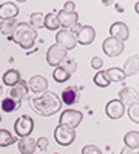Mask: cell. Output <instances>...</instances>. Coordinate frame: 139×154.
Returning a JSON list of instances; mask_svg holds the SVG:
<instances>
[{
	"mask_svg": "<svg viewBox=\"0 0 139 154\" xmlns=\"http://www.w3.org/2000/svg\"><path fill=\"white\" fill-rule=\"evenodd\" d=\"M64 12H67V14H73V12H76V5L73 3V2H67L65 3V6H64V9H62Z\"/></svg>",
	"mask_w": 139,
	"mask_h": 154,
	"instance_id": "34",
	"label": "cell"
},
{
	"mask_svg": "<svg viewBox=\"0 0 139 154\" xmlns=\"http://www.w3.org/2000/svg\"><path fill=\"white\" fill-rule=\"evenodd\" d=\"M56 154H57V152H56Z\"/></svg>",
	"mask_w": 139,
	"mask_h": 154,
	"instance_id": "39",
	"label": "cell"
},
{
	"mask_svg": "<svg viewBox=\"0 0 139 154\" xmlns=\"http://www.w3.org/2000/svg\"><path fill=\"white\" fill-rule=\"evenodd\" d=\"M60 102H64V103L68 105V106L77 103V102H79V89L76 86L65 88L64 91H62V100Z\"/></svg>",
	"mask_w": 139,
	"mask_h": 154,
	"instance_id": "15",
	"label": "cell"
},
{
	"mask_svg": "<svg viewBox=\"0 0 139 154\" xmlns=\"http://www.w3.org/2000/svg\"><path fill=\"white\" fill-rule=\"evenodd\" d=\"M102 65H104V62L100 60L99 57H93L91 59V68L93 69H100V68H102Z\"/></svg>",
	"mask_w": 139,
	"mask_h": 154,
	"instance_id": "35",
	"label": "cell"
},
{
	"mask_svg": "<svg viewBox=\"0 0 139 154\" xmlns=\"http://www.w3.org/2000/svg\"><path fill=\"white\" fill-rule=\"evenodd\" d=\"M36 140L31 137H22L19 140V151L22 154H33L36 151Z\"/></svg>",
	"mask_w": 139,
	"mask_h": 154,
	"instance_id": "18",
	"label": "cell"
},
{
	"mask_svg": "<svg viewBox=\"0 0 139 154\" xmlns=\"http://www.w3.org/2000/svg\"><path fill=\"white\" fill-rule=\"evenodd\" d=\"M102 49H104V53L108 57H118L124 51V42H119L118 38L108 37V38H105L104 43H102Z\"/></svg>",
	"mask_w": 139,
	"mask_h": 154,
	"instance_id": "6",
	"label": "cell"
},
{
	"mask_svg": "<svg viewBox=\"0 0 139 154\" xmlns=\"http://www.w3.org/2000/svg\"><path fill=\"white\" fill-rule=\"evenodd\" d=\"M27 94H28V85H27V82L22 80V79H20V82H19L16 86H12L11 91H9L11 99L14 100V102H17V103H20V100L27 96Z\"/></svg>",
	"mask_w": 139,
	"mask_h": 154,
	"instance_id": "16",
	"label": "cell"
},
{
	"mask_svg": "<svg viewBox=\"0 0 139 154\" xmlns=\"http://www.w3.org/2000/svg\"><path fill=\"white\" fill-rule=\"evenodd\" d=\"M82 122V112L76 109H67L60 114V125H67L73 130H76V126Z\"/></svg>",
	"mask_w": 139,
	"mask_h": 154,
	"instance_id": "7",
	"label": "cell"
},
{
	"mask_svg": "<svg viewBox=\"0 0 139 154\" xmlns=\"http://www.w3.org/2000/svg\"><path fill=\"white\" fill-rule=\"evenodd\" d=\"M82 154H102L96 145H85L82 148Z\"/></svg>",
	"mask_w": 139,
	"mask_h": 154,
	"instance_id": "32",
	"label": "cell"
},
{
	"mask_svg": "<svg viewBox=\"0 0 139 154\" xmlns=\"http://www.w3.org/2000/svg\"><path fill=\"white\" fill-rule=\"evenodd\" d=\"M105 72H107V77H108L110 83L111 82H122L125 79V74H124V71L121 68H110Z\"/></svg>",
	"mask_w": 139,
	"mask_h": 154,
	"instance_id": "23",
	"label": "cell"
},
{
	"mask_svg": "<svg viewBox=\"0 0 139 154\" xmlns=\"http://www.w3.org/2000/svg\"><path fill=\"white\" fill-rule=\"evenodd\" d=\"M19 106H20V103L14 102L11 97H6V99L2 100V109H3L5 112H12V111L19 109Z\"/></svg>",
	"mask_w": 139,
	"mask_h": 154,
	"instance_id": "28",
	"label": "cell"
},
{
	"mask_svg": "<svg viewBox=\"0 0 139 154\" xmlns=\"http://www.w3.org/2000/svg\"><path fill=\"white\" fill-rule=\"evenodd\" d=\"M0 97H2V86H0Z\"/></svg>",
	"mask_w": 139,
	"mask_h": 154,
	"instance_id": "38",
	"label": "cell"
},
{
	"mask_svg": "<svg viewBox=\"0 0 139 154\" xmlns=\"http://www.w3.org/2000/svg\"><path fill=\"white\" fill-rule=\"evenodd\" d=\"M54 139H56V142L59 145L68 146L76 140V130H73V128H70L67 125L59 123V126L54 130Z\"/></svg>",
	"mask_w": 139,
	"mask_h": 154,
	"instance_id": "3",
	"label": "cell"
},
{
	"mask_svg": "<svg viewBox=\"0 0 139 154\" xmlns=\"http://www.w3.org/2000/svg\"><path fill=\"white\" fill-rule=\"evenodd\" d=\"M43 20H45V16L42 12H33L31 17H30V23H31V28L36 31V29H40L43 28Z\"/></svg>",
	"mask_w": 139,
	"mask_h": 154,
	"instance_id": "24",
	"label": "cell"
},
{
	"mask_svg": "<svg viewBox=\"0 0 139 154\" xmlns=\"http://www.w3.org/2000/svg\"><path fill=\"white\" fill-rule=\"evenodd\" d=\"M110 34H111L110 37L118 38L119 42H124V40H127V38H128L130 31H128V26L125 23L116 22V23H113L111 26H110Z\"/></svg>",
	"mask_w": 139,
	"mask_h": 154,
	"instance_id": "9",
	"label": "cell"
},
{
	"mask_svg": "<svg viewBox=\"0 0 139 154\" xmlns=\"http://www.w3.org/2000/svg\"><path fill=\"white\" fill-rule=\"evenodd\" d=\"M36 146H39L40 151H45L48 148V139L46 137H40L39 140H36Z\"/></svg>",
	"mask_w": 139,
	"mask_h": 154,
	"instance_id": "33",
	"label": "cell"
},
{
	"mask_svg": "<svg viewBox=\"0 0 139 154\" xmlns=\"http://www.w3.org/2000/svg\"><path fill=\"white\" fill-rule=\"evenodd\" d=\"M121 103L125 106V105H133V103H137V91L134 88H124L121 89L119 93V99H118Z\"/></svg>",
	"mask_w": 139,
	"mask_h": 154,
	"instance_id": "12",
	"label": "cell"
},
{
	"mask_svg": "<svg viewBox=\"0 0 139 154\" xmlns=\"http://www.w3.org/2000/svg\"><path fill=\"white\" fill-rule=\"evenodd\" d=\"M36 37H37L36 31L30 26L28 23H17V26L14 28L12 34L9 35L11 40H14L16 43H19L23 49H30V48H33Z\"/></svg>",
	"mask_w": 139,
	"mask_h": 154,
	"instance_id": "2",
	"label": "cell"
},
{
	"mask_svg": "<svg viewBox=\"0 0 139 154\" xmlns=\"http://www.w3.org/2000/svg\"><path fill=\"white\" fill-rule=\"evenodd\" d=\"M30 105L34 112L40 114V116H53L60 109L62 102L60 99L53 93V91H45L42 96L31 97L30 99Z\"/></svg>",
	"mask_w": 139,
	"mask_h": 154,
	"instance_id": "1",
	"label": "cell"
},
{
	"mask_svg": "<svg viewBox=\"0 0 139 154\" xmlns=\"http://www.w3.org/2000/svg\"><path fill=\"white\" fill-rule=\"evenodd\" d=\"M76 37L74 34H71L68 29H60L57 34H56V45L62 46L65 51H70L76 46Z\"/></svg>",
	"mask_w": 139,
	"mask_h": 154,
	"instance_id": "8",
	"label": "cell"
},
{
	"mask_svg": "<svg viewBox=\"0 0 139 154\" xmlns=\"http://www.w3.org/2000/svg\"><path fill=\"white\" fill-rule=\"evenodd\" d=\"M134 11H136V12H139V3H136V5H134Z\"/></svg>",
	"mask_w": 139,
	"mask_h": 154,
	"instance_id": "37",
	"label": "cell"
},
{
	"mask_svg": "<svg viewBox=\"0 0 139 154\" xmlns=\"http://www.w3.org/2000/svg\"><path fill=\"white\" fill-rule=\"evenodd\" d=\"M94 83L100 88H107L110 85V80H108V77H107V72L105 71H99L96 75H94Z\"/></svg>",
	"mask_w": 139,
	"mask_h": 154,
	"instance_id": "29",
	"label": "cell"
},
{
	"mask_svg": "<svg viewBox=\"0 0 139 154\" xmlns=\"http://www.w3.org/2000/svg\"><path fill=\"white\" fill-rule=\"evenodd\" d=\"M56 16H57L59 25H60V26H64V29H70L73 25L77 23V19H79L77 12H73V14H67V12H64L62 9L57 12Z\"/></svg>",
	"mask_w": 139,
	"mask_h": 154,
	"instance_id": "14",
	"label": "cell"
},
{
	"mask_svg": "<svg viewBox=\"0 0 139 154\" xmlns=\"http://www.w3.org/2000/svg\"><path fill=\"white\" fill-rule=\"evenodd\" d=\"M19 82H20V72L17 69H8L3 74V83L5 85L12 88V86H16Z\"/></svg>",
	"mask_w": 139,
	"mask_h": 154,
	"instance_id": "19",
	"label": "cell"
},
{
	"mask_svg": "<svg viewBox=\"0 0 139 154\" xmlns=\"http://www.w3.org/2000/svg\"><path fill=\"white\" fill-rule=\"evenodd\" d=\"M33 128H34V122L30 116H20L14 123V131L20 137H30V134L33 133Z\"/></svg>",
	"mask_w": 139,
	"mask_h": 154,
	"instance_id": "4",
	"label": "cell"
},
{
	"mask_svg": "<svg viewBox=\"0 0 139 154\" xmlns=\"http://www.w3.org/2000/svg\"><path fill=\"white\" fill-rule=\"evenodd\" d=\"M105 112L110 119L116 120V119H121L122 116L125 114V106L121 103L119 100H110L107 103V108H105Z\"/></svg>",
	"mask_w": 139,
	"mask_h": 154,
	"instance_id": "10",
	"label": "cell"
},
{
	"mask_svg": "<svg viewBox=\"0 0 139 154\" xmlns=\"http://www.w3.org/2000/svg\"><path fill=\"white\" fill-rule=\"evenodd\" d=\"M28 88L31 89L33 93L39 94V93L46 91V88H48V82H46L45 77H42V75H34V77H31L30 82H28Z\"/></svg>",
	"mask_w": 139,
	"mask_h": 154,
	"instance_id": "17",
	"label": "cell"
},
{
	"mask_svg": "<svg viewBox=\"0 0 139 154\" xmlns=\"http://www.w3.org/2000/svg\"><path fill=\"white\" fill-rule=\"evenodd\" d=\"M16 142V136H12L8 130H0V146H9Z\"/></svg>",
	"mask_w": 139,
	"mask_h": 154,
	"instance_id": "26",
	"label": "cell"
},
{
	"mask_svg": "<svg viewBox=\"0 0 139 154\" xmlns=\"http://www.w3.org/2000/svg\"><path fill=\"white\" fill-rule=\"evenodd\" d=\"M128 116H130V120L137 123L139 122V105L137 103H133L128 106Z\"/></svg>",
	"mask_w": 139,
	"mask_h": 154,
	"instance_id": "31",
	"label": "cell"
},
{
	"mask_svg": "<svg viewBox=\"0 0 139 154\" xmlns=\"http://www.w3.org/2000/svg\"><path fill=\"white\" fill-rule=\"evenodd\" d=\"M59 66H60V68H64L65 71H68V72L71 74V72H74L76 69H77V63H76V60H74V59L65 57V59H64V62H62Z\"/></svg>",
	"mask_w": 139,
	"mask_h": 154,
	"instance_id": "30",
	"label": "cell"
},
{
	"mask_svg": "<svg viewBox=\"0 0 139 154\" xmlns=\"http://www.w3.org/2000/svg\"><path fill=\"white\" fill-rule=\"evenodd\" d=\"M65 57H67V51L56 43L49 46L48 53H46V62H48V65H51V66H59L60 63L64 62Z\"/></svg>",
	"mask_w": 139,
	"mask_h": 154,
	"instance_id": "5",
	"label": "cell"
},
{
	"mask_svg": "<svg viewBox=\"0 0 139 154\" xmlns=\"http://www.w3.org/2000/svg\"><path fill=\"white\" fill-rule=\"evenodd\" d=\"M70 77H71V74H70L68 71H65L64 68H60V66H56V69L53 71V79H54L56 82H59V83L67 82Z\"/></svg>",
	"mask_w": 139,
	"mask_h": 154,
	"instance_id": "27",
	"label": "cell"
},
{
	"mask_svg": "<svg viewBox=\"0 0 139 154\" xmlns=\"http://www.w3.org/2000/svg\"><path fill=\"white\" fill-rule=\"evenodd\" d=\"M16 26H17L16 19H12V20H3L2 23H0V32L9 37V35L12 34V31H14Z\"/></svg>",
	"mask_w": 139,
	"mask_h": 154,
	"instance_id": "25",
	"label": "cell"
},
{
	"mask_svg": "<svg viewBox=\"0 0 139 154\" xmlns=\"http://www.w3.org/2000/svg\"><path fill=\"white\" fill-rule=\"evenodd\" d=\"M124 143H125L127 148L137 149V146H139V133L137 131H128L124 137Z\"/></svg>",
	"mask_w": 139,
	"mask_h": 154,
	"instance_id": "20",
	"label": "cell"
},
{
	"mask_svg": "<svg viewBox=\"0 0 139 154\" xmlns=\"http://www.w3.org/2000/svg\"><path fill=\"white\" fill-rule=\"evenodd\" d=\"M19 14V6L11 3V2H6V3H2L0 5V19L2 20H12L16 19Z\"/></svg>",
	"mask_w": 139,
	"mask_h": 154,
	"instance_id": "13",
	"label": "cell"
},
{
	"mask_svg": "<svg viewBox=\"0 0 139 154\" xmlns=\"http://www.w3.org/2000/svg\"><path fill=\"white\" fill-rule=\"evenodd\" d=\"M74 37H76V42H77V43H81V45H90L94 40L96 32H94V29L91 26H88V25H87V26H82L79 29V32L76 34Z\"/></svg>",
	"mask_w": 139,
	"mask_h": 154,
	"instance_id": "11",
	"label": "cell"
},
{
	"mask_svg": "<svg viewBox=\"0 0 139 154\" xmlns=\"http://www.w3.org/2000/svg\"><path fill=\"white\" fill-rule=\"evenodd\" d=\"M43 26H45V28H48L49 31H56V29H59V28H60L56 12H49V14H46V16H45Z\"/></svg>",
	"mask_w": 139,
	"mask_h": 154,
	"instance_id": "22",
	"label": "cell"
},
{
	"mask_svg": "<svg viewBox=\"0 0 139 154\" xmlns=\"http://www.w3.org/2000/svg\"><path fill=\"white\" fill-rule=\"evenodd\" d=\"M124 74L125 77H128V75H134L137 72V56H131L127 62H125V65H124Z\"/></svg>",
	"mask_w": 139,
	"mask_h": 154,
	"instance_id": "21",
	"label": "cell"
},
{
	"mask_svg": "<svg viewBox=\"0 0 139 154\" xmlns=\"http://www.w3.org/2000/svg\"><path fill=\"white\" fill-rule=\"evenodd\" d=\"M121 154H137V149H131V148L125 146V148L121 151Z\"/></svg>",
	"mask_w": 139,
	"mask_h": 154,
	"instance_id": "36",
	"label": "cell"
}]
</instances>
